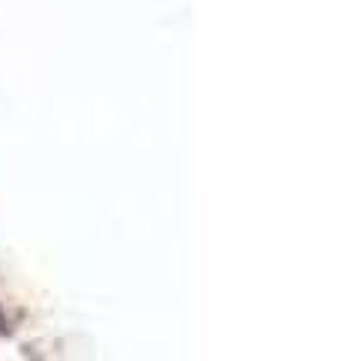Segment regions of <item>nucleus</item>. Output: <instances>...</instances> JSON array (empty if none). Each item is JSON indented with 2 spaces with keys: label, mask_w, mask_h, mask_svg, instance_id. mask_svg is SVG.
<instances>
[]
</instances>
